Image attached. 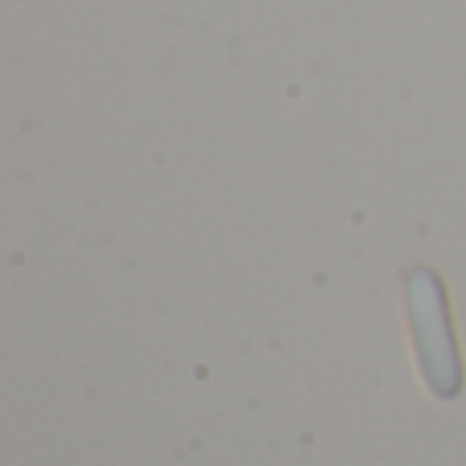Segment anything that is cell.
Wrapping results in <instances>:
<instances>
[{
    "label": "cell",
    "mask_w": 466,
    "mask_h": 466,
    "mask_svg": "<svg viewBox=\"0 0 466 466\" xmlns=\"http://www.w3.org/2000/svg\"><path fill=\"white\" fill-rule=\"evenodd\" d=\"M405 311H410L421 380H426V389L438 401H454L466 385V372H462V352H459V336H454L442 274L430 270V266H418V270L405 274Z\"/></svg>",
    "instance_id": "6da1fadb"
}]
</instances>
